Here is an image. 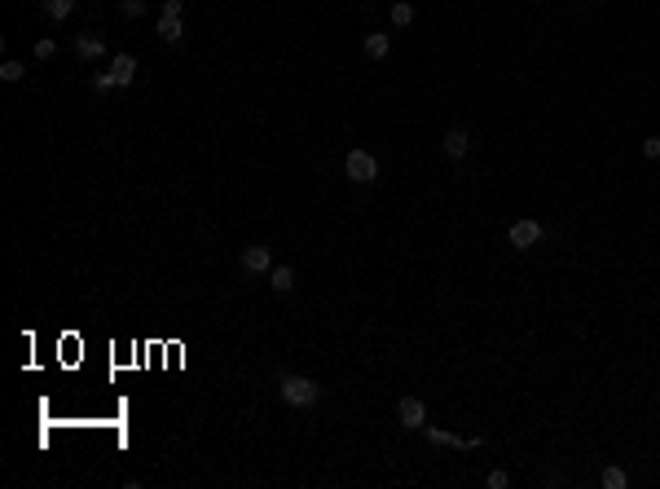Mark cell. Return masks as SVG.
<instances>
[{
	"label": "cell",
	"mask_w": 660,
	"mask_h": 489,
	"mask_svg": "<svg viewBox=\"0 0 660 489\" xmlns=\"http://www.w3.org/2000/svg\"><path fill=\"white\" fill-rule=\"evenodd\" d=\"M506 485H510L506 471H489V489H506Z\"/></svg>",
	"instance_id": "obj_20"
},
{
	"label": "cell",
	"mask_w": 660,
	"mask_h": 489,
	"mask_svg": "<svg viewBox=\"0 0 660 489\" xmlns=\"http://www.w3.org/2000/svg\"><path fill=\"white\" fill-rule=\"evenodd\" d=\"M159 40H168V44H176L185 31H180V18H172V13H159V31H154Z\"/></svg>",
	"instance_id": "obj_10"
},
{
	"label": "cell",
	"mask_w": 660,
	"mask_h": 489,
	"mask_svg": "<svg viewBox=\"0 0 660 489\" xmlns=\"http://www.w3.org/2000/svg\"><path fill=\"white\" fill-rule=\"evenodd\" d=\"M163 13H172V18H180V13H185V0H163Z\"/></svg>",
	"instance_id": "obj_21"
},
{
	"label": "cell",
	"mask_w": 660,
	"mask_h": 489,
	"mask_svg": "<svg viewBox=\"0 0 660 489\" xmlns=\"http://www.w3.org/2000/svg\"><path fill=\"white\" fill-rule=\"evenodd\" d=\"M277 393H282V401L295 405V410H308V405L322 397V388L312 379H304V374H282V379H277Z\"/></svg>",
	"instance_id": "obj_1"
},
{
	"label": "cell",
	"mask_w": 660,
	"mask_h": 489,
	"mask_svg": "<svg viewBox=\"0 0 660 489\" xmlns=\"http://www.w3.org/2000/svg\"><path fill=\"white\" fill-rule=\"evenodd\" d=\"M119 13H124V18H141V13H145V0H119Z\"/></svg>",
	"instance_id": "obj_16"
},
{
	"label": "cell",
	"mask_w": 660,
	"mask_h": 489,
	"mask_svg": "<svg viewBox=\"0 0 660 489\" xmlns=\"http://www.w3.org/2000/svg\"><path fill=\"white\" fill-rule=\"evenodd\" d=\"M71 9H75V0H44V13L53 22H62V18H71Z\"/></svg>",
	"instance_id": "obj_13"
},
{
	"label": "cell",
	"mask_w": 660,
	"mask_h": 489,
	"mask_svg": "<svg viewBox=\"0 0 660 489\" xmlns=\"http://www.w3.org/2000/svg\"><path fill=\"white\" fill-rule=\"evenodd\" d=\"M53 53H58V44H53V40H36V58H40V62H48Z\"/></svg>",
	"instance_id": "obj_18"
},
{
	"label": "cell",
	"mask_w": 660,
	"mask_h": 489,
	"mask_svg": "<svg viewBox=\"0 0 660 489\" xmlns=\"http://www.w3.org/2000/svg\"><path fill=\"white\" fill-rule=\"evenodd\" d=\"M642 155H647V159H660V137H642Z\"/></svg>",
	"instance_id": "obj_19"
},
{
	"label": "cell",
	"mask_w": 660,
	"mask_h": 489,
	"mask_svg": "<svg viewBox=\"0 0 660 489\" xmlns=\"http://www.w3.org/2000/svg\"><path fill=\"white\" fill-rule=\"evenodd\" d=\"M269 287L277 291V296H286V291L295 287V269H291V265H277V269H269Z\"/></svg>",
	"instance_id": "obj_9"
},
{
	"label": "cell",
	"mask_w": 660,
	"mask_h": 489,
	"mask_svg": "<svg viewBox=\"0 0 660 489\" xmlns=\"http://www.w3.org/2000/svg\"><path fill=\"white\" fill-rule=\"evenodd\" d=\"M440 150L449 155V159H462V155L471 150V137L462 133V128H449V133H444V141H440Z\"/></svg>",
	"instance_id": "obj_8"
},
{
	"label": "cell",
	"mask_w": 660,
	"mask_h": 489,
	"mask_svg": "<svg viewBox=\"0 0 660 489\" xmlns=\"http://www.w3.org/2000/svg\"><path fill=\"white\" fill-rule=\"evenodd\" d=\"M93 89H97V93H110V89H119V84H114L110 71H97V75H93Z\"/></svg>",
	"instance_id": "obj_17"
},
{
	"label": "cell",
	"mask_w": 660,
	"mask_h": 489,
	"mask_svg": "<svg viewBox=\"0 0 660 489\" xmlns=\"http://www.w3.org/2000/svg\"><path fill=\"white\" fill-rule=\"evenodd\" d=\"M102 53H106L102 36H88V31H84V36H75V58H79V62H97Z\"/></svg>",
	"instance_id": "obj_7"
},
{
	"label": "cell",
	"mask_w": 660,
	"mask_h": 489,
	"mask_svg": "<svg viewBox=\"0 0 660 489\" xmlns=\"http://www.w3.org/2000/svg\"><path fill=\"white\" fill-rule=\"evenodd\" d=\"M22 75H27V67H22V62H13V58L5 62V67H0V79H5V84H18Z\"/></svg>",
	"instance_id": "obj_15"
},
{
	"label": "cell",
	"mask_w": 660,
	"mask_h": 489,
	"mask_svg": "<svg viewBox=\"0 0 660 489\" xmlns=\"http://www.w3.org/2000/svg\"><path fill=\"white\" fill-rule=\"evenodd\" d=\"M343 176L357 181V185H370L374 176H378V159L370 150H348V155H343Z\"/></svg>",
	"instance_id": "obj_2"
},
{
	"label": "cell",
	"mask_w": 660,
	"mask_h": 489,
	"mask_svg": "<svg viewBox=\"0 0 660 489\" xmlns=\"http://www.w3.org/2000/svg\"><path fill=\"white\" fill-rule=\"evenodd\" d=\"M506 238H510V247H520V252L524 247H537V242H541V225L537 221H515L506 230Z\"/></svg>",
	"instance_id": "obj_5"
},
{
	"label": "cell",
	"mask_w": 660,
	"mask_h": 489,
	"mask_svg": "<svg viewBox=\"0 0 660 489\" xmlns=\"http://www.w3.org/2000/svg\"><path fill=\"white\" fill-rule=\"evenodd\" d=\"M242 269L251 273V278L269 273V269H273V252L264 247V242H246V247H242Z\"/></svg>",
	"instance_id": "obj_3"
},
{
	"label": "cell",
	"mask_w": 660,
	"mask_h": 489,
	"mask_svg": "<svg viewBox=\"0 0 660 489\" xmlns=\"http://www.w3.org/2000/svg\"><path fill=\"white\" fill-rule=\"evenodd\" d=\"M110 75H114V84H119V89H128L132 75H137V58H132V53H114L110 58Z\"/></svg>",
	"instance_id": "obj_6"
},
{
	"label": "cell",
	"mask_w": 660,
	"mask_h": 489,
	"mask_svg": "<svg viewBox=\"0 0 660 489\" xmlns=\"http://www.w3.org/2000/svg\"><path fill=\"white\" fill-rule=\"evenodd\" d=\"M414 22V5H409V0H396L392 5V27H409Z\"/></svg>",
	"instance_id": "obj_14"
},
{
	"label": "cell",
	"mask_w": 660,
	"mask_h": 489,
	"mask_svg": "<svg viewBox=\"0 0 660 489\" xmlns=\"http://www.w3.org/2000/svg\"><path fill=\"white\" fill-rule=\"evenodd\" d=\"M396 419H401V428L423 432V423H427V405H423L418 397H401V405H396Z\"/></svg>",
	"instance_id": "obj_4"
},
{
	"label": "cell",
	"mask_w": 660,
	"mask_h": 489,
	"mask_svg": "<svg viewBox=\"0 0 660 489\" xmlns=\"http://www.w3.org/2000/svg\"><path fill=\"white\" fill-rule=\"evenodd\" d=\"M599 481H603V489H625V485H630V471H625V467H603Z\"/></svg>",
	"instance_id": "obj_12"
},
{
	"label": "cell",
	"mask_w": 660,
	"mask_h": 489,
	"mask_svg": "<svg viewBox=\"0 0 660 489\" xmlns=\"http://www.w3.org/2000/svg\"><path fill=\"white\" fill-rule=\"evenodd\" d=\"M366 53H370L374 62H383V58L392 53V40L383 36V31H370V36H366Z\"/></svg>",
	"instance_id": "obj_11"
}]
</instances>
